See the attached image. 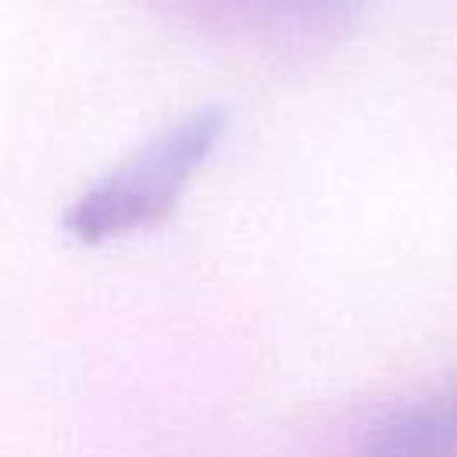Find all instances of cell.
Segmentation results:
<instances>
[{
	"instance_id": "1",
	"label": "cell",
	"mask_w": 457,
	"mask_h": 457,
	"mask_svg": "<svg viewBox=\"0 0 457 457\" xmlns=\"http://www.w3.org/2000/svg\"><path fill=\"white\" fill-rule=\"evenodd\" d=\"M225 129L221 111L204 107L164 129L96 186H89L64 214V232L79 243H107L168 218L189 179L204 168Z\"/></svg>"
},
{
	"instance_id": "2",
	"label": "cell",
	"mask_w": 457,
	"mask_h": 457,
	"mask_svg": "<svg viewBox=\"0 0 457 457\" xmlns=\"http://www.w3.org/2000/svg\"><path fill=\"white\" fill-rule=\"evenodd\" d=\"M364 457H457V378L386 414L368 432Z\"/></svg>"
}]
</instances>
